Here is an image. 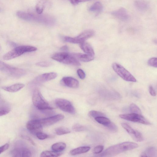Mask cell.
I'll use <instances>...</instances> for the list:
<instances>
[{"label": "cell", "mask_w": 157, "mask_h": 157, "mask_svg": "<svg viewBox=\"0 0 157 157\" xmlns=\"http://www.w3.org/2000/svg\"><path fill=\"white\" fill-rule=\"evenodd\" d=\"M103 6L101 3L97 2L92 5L89 8V10L92 12L99 13L102 10Z\"/></svg>", "instance_id": "obj_24"}, {"label": "cell", "mask_w": 157, "mask_h": 157, "mask_svg": "<svg viewBox=\"0 0 157 157\" xmlns=\"http://www.w3.org/2000/svg\"><path fill=\"white\" fill-rule=\"evenodd\" d=\"M60 49L63 51H67L68 50V48L67 46H64L62 47Z\"/></svg>", "instance_id": "obj_43"}, {"label": "cell", "mask_w": 157, "mask_h": 157, "mask_svg": "<svg viewBox=\"0 0 157 157\" xmlns=\"http://www.w3.org/2000/svg\"><path fill=\"white\" fill-rule=\"evenodd\" d=\"M10 111V109L7 107L0 108V116L6 115Z\"/></svg>", "instance_id": "obj_38"}, {"label": "cell", "mask_w": 157, "mask_h": 157, "mask_svg": "<svg viewBox=\"0 0 157 157\" xmlns=\"http://www.w3.org/2000/svg\"><path fill=\"white\" fill-rule=\"evenodd\" d=\"M66 145L63 142H58L53 144L51 147L52 150L57 152H61L66 148Z\"/></svg>", "instance_id": "obj_25"}, {"label": "cell", "mask_w": 157, "mask_h": 157, "mask_svg": "<svg viewBox=\"0 0 157 157\" xmlns=\"http://www.w3.org/2000/svg\"><path fill=\"white\" fill-rule=\"evenodd\" d=\"M55 131L56 133L59 135L67 134L71 132L69 128L65 127H60L57 128L55 129Z\"/></svg>", "instance_id": "obj_29"}, {"label": "cell", "mask_w": 157, "mask_h": 157, "mask_svg": "<svg viewBox=\"0 0 157 157\" xmlns=\"http://www.w3.org/2000/svg\"><path fill=\"white\" fill-rule=\"evenodd\" d=\"M26 127L30 132L36 134L38 132L41 131L43 127L39 120H32L27 123Z\"/></svg>", "instance_id": "obj_14"}, {"label": "cell", "mask_w": 157, "mask_h": 157, "mask_svg": "<svg viewBox=\"0 0 157 157\" xmlns=\"http://www.w3.org/2000/svg\"><path fill=\"white\" fill-rule=\"evenodd\" d=\"M64 116L62 114H58L48 118H43L40 120L42 127L48 126L63 120Z\"/></svg>", "instance_id": "obj_12"}, {"label": "cell", "mask_w": 157, "mask_h": 157, "mask_svg": "<svg viewBox=\"0 0 157 157\" xmlns=\"http://www.w3.org/2000/svg\"><path fill=\"white\" fill-rule=\"evenodd\" d=\"M0 71L13 77H20L24 75L25 71L21 69L14 67L0 61Z\"/></svg>", "instance_id": "obj_6"}, {"label": "cell", "mask_w": 157, "mask_h": 157, "mask_svg": "<svg viewBox=\"0 0 157 157\" xmlns=\"http://www.w3.org/2000/svg\"><path fill=\"white\" fill-rule=\"evenodd\" d=\"M57 75V74L55 72L45 73L38 76L34 81L37 82H47L55 79Z\"/></svg>", "instance_id": "obj_16"}, {"label": "cell", "mask_w": 157, "mask_h": 157, "mask_svg": "<svg viewBox=\"0 0 157 157\" xmlns=\"http://www.w3.org/2000/svg\"><path fill=\"white\" fill-rule=\"evenodd\" d=\"M32 101L34 105L38 109L52 110L53 109L50 106L38 89H35L33 91Z\"/></svg>", "instance_id": "obj_5"}, {"label": "cell", "mask_w": 157, "mask_h": 157, "mask_svg": "<svg viewBox=\"0 0 157 157\" xmlns=\"http://www.w3.org/2000/svg\"><path fill=\"white\" fill-rule=\"evenodd\" d=\"M73 130L76 132L82 131L85 130L86 128L84 126L79 124H75L72 126Z\"/></svg>", "instance_id": "obj_32"}, {"label": "cell", "mask_w": 157, "mask_h": 157, "mask_svg": "<svg viewBox=\"0 0 157 157\" xmlns=\"http://www.w3.org/2000/svg\"><path fill=\"white\" fill-rule=\"evenodd\" d=\"M37 48L34 47L22 45L17 47L7 52L3 56L5 60H9L19 57L23 54L36 51Z\"/></svg>", "instance_id": "obj_3"}, {"label": "cell", "mask_w": 157, "mask_h": 157, "mask_svg": "<svg viewBox=\"0 0 157 157\" xmlns=\"http://www.w3.org/2000/svg\"><path fill=\"white\" fill-rule=\"evenodd\" d=\"M80 47L83 51L87 54L94 56V52L92 46L85 41L80 44Z\"/></svg>", "instance_id": "obj_21"}, {"label": "cell", "mask_w": 157, "mask_h": 157, "mask_svg": "<svg viewBox=\"0 0 157 157\" xmlns=\"http://www.w3.org/2000/svg\"><path fill=\"white\" fill-rule=\"evenodd\" d=\"M129 110L133 113L141 114V111L138 107L134 103H132L129 106Z\"/></svg>", "instance_id": "obj_30"}, {"label": "cell", "mask_w": 157, "mask_h": 157, "mask_svg": "<svg viewBox=\"0 0 157 157\" xmlns=\"http://www.w3.org/2000/svg\"><path fill=\"white\" fill-rule=\"evenodd\" d=\"M10 154L13 157H31L32 153L27 148L23 147H17L12 150Z\"/></svg>", "instance_id": "obj_13"}, {"label": "cell", "mask_w": 157, "mask_h": 157, "mask_svg": "<svg viewBox=\"0 0 157 157\" xmlns=\"http://www.w3.org/2000/svg\"><path fill=\"white\" fill-rule=\"evenodd\" d=\"M149 65L156 68L157 67V58L156 57H153L150 59L148 61Z\"/></svg>", "instance_id": "obj_34"}, {"label": "cell", "mask_w": 157, "mask_h": 157, "mask_svg": "<svg viewBox=\"0 0 157 157\" xmlns=\"http://www.w3.org/2000/svg\"><path fill=\"white\" fill-rule=\"evenodd\" d=\"M92 0H69L70 2L73 5H76L81 2L89 1Z\"/></svg>", "instance_id": "obj_41"}, {"label": "cell", "mask_w": 157, "mask_h": 157, "mask_svg": "<svg viewBox=\"0 0 157 157\" xmlns=\"http://www.w3.org/2000/svg\"><path fill=\"white\" fill-rule=\"evenodd\" d=\"M134 5L138 10L142 12L147 10L149 6L148 3L144 0H135Z\"/></svg>", "instance_id": "obj_18"}, {"label": "cell", "mask_w": 157, "mask_h": 157, "mask_svg": "<svg viewBox=\"0 0 157 157\" xmlns=\"http://www.w3.org/2000/svg\"><path fill=\"white\" fill-rule=\"evenodd\" d=\"M106 127L109 130L113 132H117L118 129L117 125L112 122Z\"/></svg>", "instance_id": "obj_33"}, {"label": "cell", "mask_w": 157, "mask_h": 157, "mask_svg": "<svg viewBox=\"0 0 157 157\" xmlns=\"http://www.w3.org/2000/svg\"><path fill=\"white\" fill-rule=\"evenodd\" d=\"M112 14L116 18L123 21H127L129 18V16L126 10L123 7L113 11Z\"/></svg>", "instance_id": "obj_15"}, {"label": "cell", "mask_w": 157, "mask_h": 157, "mask_svg": "<svg viewBox=\"0 0 157 157\" xmlns=\"http://www.w3.org/2000/svg\"><path fill=\"white\" fill-rule=\"evenodd\" d=\"M61 82L63 85L71 88H77L79 86L78 81L70 77H63L61 80Z\"/></svg>", "instance_id": "obj_17"}, {"label": "cell", "mask_w": 157, "mask_h": 157, "mask_svg": "<svg viewBox=\"0 0 157 157\" xmlns=\"http://www.w3.org/2000/svg\"><path fill=\"white\" fill-rule=\"evenodd\" d=\"M95 120L98 123L106 127L111 122L110 120L105 116H100L94 118Z\"/></svg>", "instance_id": "obj_27"}, {"label": "cell", "mask_w": 157, "mask_h": 157, "mask_svg": "<svg viewBox=\"0 0 157 157\" xmlns=\"http://www.w3.org/2000/svg\"><path fill=\"white\" fill-rule=\"evenodd\" d=\"M51 58L55 60L62 63L79 66L81 65L78 59L73 54L66 52H58L53 54Z\"/></svg>", "instance_id": "obj_4"}, {"label": "cell", "mask_w": 157, "mask_h": 157, "mask_svg": "<svg viewBox=\"0 0 157 157\" xmlns=\"http://www.w3.org/2000/svg\"><path fill=\"white\" fill-rule=\"evenodd\" d=\"M157 156V150L155 147H150L147 148L142 153L140 157H154Z\"/></svg>", "instance_id": "obj_22"}, {"label": "cell", "mask_w": 157, "mask_h": 157, "mask_svg": "<svg viewBox=\"0 0 157 157\" xmlns=\"http://www.w3.org/2000/svg\"><path fill=\"white\" fill-rule=\"evenodd\" d=\"M90 147L89 146L80 147L71 150L70 153L72 155L85 153L89 151Z\"/></svg>", "instance_id": "obj_23"}, {"label": "cell", "mask_w": 157, "mask_h": 157, "mask_svg": "<svg viewBox=\"0 0 157 157\" xmlns=\"http://www.w3.org/2000/svg\"><path fill=\"white\" fill-rule=\"evenodd\" d=\"M112 67L115 72L124 80L133 82L136 81V79L132 75L121 65L114 63Z\"/></svg>", "instance_id": "obj_8"}, {"label": "cell", "mask_w": 157, "mask_h": 157, "mask_svg": "<svg viewBox=\"0 0 157 157\" xmlns=\"http://www.w3.org/2000/svg\"><path fill=\"white\" fill-rule=\"evenodd\" d=\"M120 117L123 119L134 122L140 123L145 125H150L151 123L141 114L131 113L121 114Z\"/></svg>", "instance_id": "obj_9"}, {"label": "cell", "mask_w": 157, "mask_h": 157, "mask_svg": "<svg viewBox=\"0 0 157 157\" xmlns=\"http://www.w3.org/2000/svg\"><path fill=\"white\" fill-rule=\"evenodd\" d=\"M150 94L153 96H155L156 95V92L151 85H150L148 88Z\"/></svg>", "instance_id": "obj_42"}, {"label": "cell", "mask_w": 157, "mask_h": 157, "mask_svg": "<svg viewBox=\"0 0 157 157\" xmlns=\"http://www.w3.org/2000/svg\"><path fill=\"white\" fill-rule=\"evenodd\" d=\"M16 15L21 19L46 25H52L55 22V19L53 17L46 15L36 14L21 11L17 12Z\"/></svg>", "instance_id": "obj_1"}, {"label": "cell", "mask_w": 157, "mask_h": 157, "mask_svg": "<svg viewBox=\"0 0 157 157\" xmlns=\"http://www.w3.org/2000/svg\"><path fill=\"white\" fill-rule=\"evenodd\" d=\"M52 63L50 62L47 61H42L37 62L36 63L37 66L41 67H47L52 65Z\"/></svg>", "instance_id": "obj_35"}, {"label": "cell", "mask_w": 157, "mask_h": 157, "mask_svg": "<svg viewBox=\"0 0 157 157\" xmlns=\"http://www.w3.org/2000/svg\"><path fill=\"white\" fill-rule=\"evenodd\" d=\"M61 152H57L54 151H43L40 154V157H58L61 154Z\"/></svg>", "instance_id": "obj_28"}, {"label": "cell", "mask_w": 157, "mask_h": 157, "mask_svg": "<svg viewBox=\"0 0 157 157\" xmlns=\"http://www.w3.org/2000/svg\"><path fill=\"white\" fill-rule=\"evenodd\" d=\"M73 55L78 60L84 62H88L94 59V56L88 54L80 53H73Z\"/></svg>", "instance_id": "obj_19"}, {"label": "cell", "mask_w": 157, "mask_h": 157, "mask_svg": "<svg viewBox=\"0 0 157 157\" xmlns=\"http://www.w3.org/2000/svg\"><path fill=\"white\" fill-rule=\"evenodd\" d=\"M25 86V85L23 84L16 83L10 86L3 87L2 89L7 91L15 92L20 90Z\"/></svg>", "instance_id": "obj_20"}, {"label": "cell", "mask_w": 157, "mask_h": 157, "mask_svg": "<svg viewBox=\"0 0 157 157\" xmlns=\"http://www.w3.org/2000/svg\"><path fill=\"white\" fill-rule=\"evenodd\" d=\"M36 134L37 138L40 140H44L48 138V137L47 134L41 131L36 132Z\"/></svg>", "instance_id": "obj_36"}, {"label": "cell", "mask_w": 157, "mask_h": 157, "mask_svg": "<svg viewBox=\"0 0 157 157\" xmlns=\"http://www.w3.org/2000/svg\"><path fill=\"white\" fill-rule=\"evenodd\" d=\"M9 147L8 144H6L0 147V155L2 152L7 149Z\"/></svg>", "instance_id": "obj_40"}, {"label": "cell", "mask_w": 157, "mask_h": 157, "mask_svg": "<svg viewBox=\"0 0 157 157\" xmlns=\"http://www.w3.org/2000/svg\"><path fill=\"white\" fill-rule=\"evenodd\" d=\"M56 106L62 111L71 114H75V108L69 101L64 99L58 98L55 101Z\"/></svg>", "instance_id": "obj_10"}, {"label": "cell", "mask_w": 157, "mask_h": 157, "mask_svg": "<svg viewBox=\"0 0 157 157\" xmlns=\"http://www.w3.org/2000/svg\"><path fill=\"white\" fill-rule=\"evenodd\" d=\"M104 149L103 145H99L96 146L93 149V152L95 154H98L101 152Z\"/></svg>", "instance_id": "obj_37"}, {"label": "cell", "mask_w": 157, "mask_h": 157, "mask_svg": "<svg viewBox=\"0 0 157 157\" xmlns=\"http://www.w3.org/2000/svg\"><path fill=\"white\" fill-rule=\"evenodd\" d=\"M77 72L78 76L81 79H83L85 78V74L82 69H78L77 71Z\"/></svg>", "instance_id": "obj_39"}, {"label": "cell", "mask_w": 157, "mask_h": 157, "mask_svg": "<svg viewBox=\"0 0 157 157\" xmlns=\"http://www.w3.org/2000/svg\"><path fill=\"white\" fill-rule=\"evenodd\" d=\"M90 116L94 118L100 116H105V115L102 112L95 110H91L89 113Z\"/></svg>", "instance_id": "obj_31"}, {"label": "cell", "mask_w": 157, "mask_h": 157, "mask_svg": "<svg viewBox=\"0 0 157 157\" xmlns=\"http://www.w3.org/2000/svg\"><path fill=\"white\" fill-rule=\"evenodd\" d=\"M136 143L130 142H122L109 147L101 154V156H111L138 147Z\"/></svg>", "instance_id": "obj_2"}, {"label": "cell", "mask_w": 157, "mask_h": 157, "mask_svg": "<svg viewBox=\"0 0 157 157\" xmlns=\"http://www.w3.org/2000/svg\"></svg>", "instance_id": "obj_44"}, {"label": "cell", "mask_w": 157, "mask_h": 157, "mask_svg": "<svg viewBox=\"0 0 157 157\" xmlns=\"http://www.w3.org/2000/svg\"><path fill=\"white\" fill-rule=\"evenodd\" d=\"M47 2V0H40L36 7V10L39 14H41L43 11Z\"/></svg>", "instance_id": "obj_26"}, {"label": "cell", "mask_w": 157, "mask_h": 157, "mask_svg": "<svg viewBox=\"0 0 157 157\" xmlns=\"http://www.w3.org/2000/svg\"><path fill=\"white\" fill-rule=\"evenodd\" d=\"M94 33L95 32L93 30L88 29L83 32L75 37L64 36L63 37V40L65 42H67L74 44H80L85 41L86 40L93 36Z\"/></svg>", "instance_id": "obj_7"}, {"label": "cell", "mask_w": 157, "mask_h": 157, "mask_svg": "<svg viewBox=\"0 0 157 157\" xmlns=\"http://www.w3.org/2000/svg\"><path fill=\"white\" fill-rule=\"evenodd\" d=\"M121 125L134 140L138 142H142L143 140L144 137L140 132L133 129L126 123H121Z\"/></svg>", "instance_id": "obj_11"}]
</instances>
